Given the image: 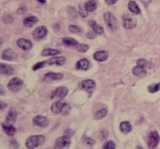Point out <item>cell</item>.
Listing matches in <instances>:
<instances>
[{
    "instance_id": "cell-9",
    "label": "cell",
    "mask_w": 160,
    "mask_h": 149,
    "mask_svg": "<svg viewBox=\"0 0 160 149\" xmlns=\"http://www.w3.org/2000/svg\"><path fill=\"white\" fill-rule=\"evenodd\" d=\"M47 33H48V31H47L46 26H39L33 32V38L36 40H42V38L46 37Z\"/></svg>"
},
{
    "instance_id": "cell-15",
    "label": "cell",
    "mask_w": 160,
    "mask_h": 149,
    "mask_svg": "<svg viewBox=\"0 0 160 149\" xmlns=\"http://www.w3.org/2000/svg\"><path fill=\"white\" fill-rule=\"evenodd\" d=\"M63 77V74L61 73H55V72H49L46 73L44 76V81H58Z\"/></svg>"
},
{
    "instance_id": "cell-13",
    "label": "cell",
    "mask_w": 160,
    "mask_h": 149,
    "mask_svg": "<svg viewBox=\"0 0 160 149\" xmlns=\"http://www.w3.org/2000/svg\"><path fill=\"white\" fill-rule=\"evenodd\" d=\"M1 58L7 61H12L17 58V55H15V52L12 49L8 48V49H6V50H3V52H2V55H1Z\"/></svg>"
},
{
    "instance_id": "cell-28",
    "label": "cell",
    "mask_w": 160,
    "mask_h": 149,
    "mask_svg": "<svg viewBox=\"0 0 160 149\" xmlns=\"http://www.w3.org/2000/svg\"><path fill=\"white\" fill-rule=\"evenodd\" d=\"M15 120H17V111L11 109L9 111L8 116H7V122L8 123H13V122H15Z\"/></svg>"
},
{
    "instance_id": "cell-2",
    "label": "cell",
    "mask_w": 160,
    "mask_h": 149,
    "mask_svg": "<svg viewBox=\"0 0 160 149\" xmlns=\"http://www.w3.org/2000/svg\"><path fill=\"white\" fill-rule=\"evenodd\" d=\"M44 142H45L44 135H33V136H30L26 139L25 146L28 149H34V148H37L42 144H44Z\"/></svg>"
},
{
    "instance_id": "cell-26",
    "label": "cell",
    "mask_w": 160,
    "mask_h": 149,
    "mask_svg": "<svg viewBox=\"0 0 160 149\" xmlns=\"http://www.w3.org/2000/svg\"><path fill=\"white\" fill-rule=\"evenodd\" d=\"M89 26H91L92 28H93V31L95 32L96 34H103V28L101 27L100 25H98V24L96 23L95 21H89Z\"/></svg>"
},
{
    "instance_id": "cell-7",
    "label": "cell",
    "mask_w": 160,
    "mask_h": 149,
    "mask_svg": "<svg viewBox=\"0 0 160 149\" xmlns=\"http://www.w3.org/2000/svg\"><path fill=\"white\" fill-rule=\"evenodd\" d=\"M70 144H71V141H70V137L65 136L63 135L62 137L58 138L56 141V144H55V149H64L67 147H69Z\"/></svg>"
},
{
    "instance_id": "cell-16",
    "label": "cell",
    "mask_w": 160,
    "mask_h": 149,
    "mask_svg": "<svg viewBox=\"0 0 160 149\" xmlns=\"http://www.w3.org/2000/svg\"><path fill=\"white\" fill-rule=\"evenodd\" d=\"M65 58L64 57H53L50 60L47 61V64L49 65H63L65 63Z\"/></svg>"
},
{
    "instance_id": "cell-11",
    "label": "cell",
    "mask_w": 160,
    "mask_h": 149,
    "mask_svg": "<svg viewBox=\"0 0 160 149\" xmlns=\"http://www.w3.org/2000/svg\"><path fill=\"white\" fill-rule=\"evenodd\" d=\"M80 87L86 92H92L96 87V83L93 80H84L80 83Z\"/></svg>"
},
{
    "instance_id": "cell-48",
    "label": "cell",
    "mask_w": 160,
    "mask_h": 149,
    "mask_svg": "<svg viewBox=\"0 0 160 149\" xmlns=\"http://www.w3.org/2000/svg\"><path fill=\"white\" fill-rule=\"evenodd\" d=\"M136 149H144V148H143V147H141V146H137Z\"/></svg>"
},
{
    "instance_id": "cell-25",
    "label": "cell",
    "mask_w": 160,
    "mask_h": 149,
    "mask_svg": "<svg viewBox=\"0 0 160 149\" xmlns=\"http://www.w3.org/2000/svg\"><path fill=\"white\" fill-rule=\"evenodd\" d=\"M85 8L88 12H94L97 8V2L96 0H88V1L85 3Z\"/></svg>"
},
{
    "instance_id": "cell-43",
    "label": "cell",
    "mask_w": 160,
    "mask_h": 149,
    "mask_svg": "<svg viewBox=\"0 0 160 149\" xmlns=\"http://www.w3.org/2000/svg\"><path fill=\"white\" fill-rule=\"evenodd\" d=\"M6 108H7V103L0 100V110H3V109H6Z\"/></svg>"
},
{
    "instance_id": "cell-30",
    "label": "cell",
    "mask_w": 160,
    "mask_h": 149,
    "mask_svg": "<svg viewBox=\"0 0 160 149\" xmlns=\"http://www.w3.org/2000/svg\"><path fill=\"white\" fill-rule=\"evenodd\" d=\"M78 13H80V15L82 17H87V13H88V11L86 10L85 6H82V4H80V6H78Z\"/></svg>"
},
{
    "instance_id": "cell-45",
    "label": "cell",
    "mask_w": 160,
    "mask_h": 149,
    "mask_svg": "<svg viewBox=\"0 0 160 149\" xmlns=\"http://www.w3.org/2000/svg\"><path fill=\"white\" fill-rule=\"evenodd\" d=\"M11 145H12L13 148H18V147H19L18 143H17V142H14V141H11Z\"/></svg>"
},
{
    "instance_id": "cell-20",
    "label": "cell",
    "mask_w": 160,
    "mask_h": 149,
    "mask_svg": "<svg viewBox=\"0 0 160 149\" xmlns=\"http://www.w3.org/2000/svg\"><path fill=\"white\" fill-rule=\"evenodd\" d=\"M128 10L133 13V14H139L141 13V9L137 6V3L135 1H130L128 2Z\"/></svg>"
},
{
    "instance_id": "cell-46",
    "label": "cell",
    "mask_w": 160,
    "mask_h": 149,
    "mask_svg": "<svg viewBox=\"0 0 160 149\" xmlns=\"http://www.w3.org/2000/svg\"><path fill=\"white\" fill-rule=\"evenodd\" d=\"M4 94V90H3V87L0 85V95H3Z\"/></svg>"
},
{
    "instance_id": "cell-22",
    "label": "cell",
    "mask_w": 160,
    "mask_h": 149,
    "mask_svg": "<svg viewBox=\"0 0 160 149\" xmlns=\"http://www.w3.org/2000/svg\"><path fill=\"white\" fill-rule=\"evenodd\" d=\"M120 131L122 133H124V134L130 133L131 131H132V125H131L130 122H128V121L122 122V123L120 124Z\"/></svg>"
},
{
    "instance_id": "cell-24",
    "label": "cell",
    "mask_w": 160,
    "mask_h": 149,
    "mask_svg": "<svg viewBox=\"0 0 160 149\" xmlns=\"http://www.w3.org/2000/svg\"><path fill=\"white\" fill-rule=\"evenodd\" d=\"M2 128H3L4 133H7V135H10V136L14 135L15 132H17V130H15L14 126L9 125V124H2Z\"/></svg>"
},
{
    "instance_id": "cell-34",
    "label": "cell",
    "mask_w": 160,
    "mask_h": 149,
    "mask_svg": "<svg viewBox=\"0 0 160 149\" xmlns=\"http://www.w3.org/2000/svg\"><path fill=\"white\" fill-rule=\"evenodd\" d=\"M102 148L103 149H116V144H114L113 142L109 141V142H107V143H105Z\"/></svg>"
},
{
    "instance_id": "cell-23",
    "label": "cell",
    "mask_w": 160,
    "mask_h": 149,
    "mask_svg": "<svg viewBox=\"0 0 160 149\" xmlns=\"http://www.w3.org/2000/svg\"><path fill=\"white\" fill-rule=\"evenodd\" d=\"M37 21H38L37 17H25V19H24L23 23H24V25H25L26 27H32L34 24L37 23Z\"/></svg>"
},
{
    "instance_id": "cell-33",
    "label": "cell",
    "mask_w": 160,
    "mask_h": 149,
    "mask_svg": "<svg viewBox=\"0 0 160 149\" xmlns=\"http://www.w3.org/2000/svg\"><path fill=\"white\" fill-rule=\"evenodd\" d=\"M69 31L71 32V33H74V34H80L81 32H82V30H81L78 26L76 25H70L69 26Z\"/></svg>"
},
{
    "instance_id": "cell-44",
    "label": "cell",
    "mask_w": 160,
    "mask_h": 149,
    "mask_svg": "<svg viewBox=\"0 0 160 149\" xmlns=\"http://www.w3.org/2000/svg\"><path fill=\"white\" fill-rule=\"evenodd\" d=\"M117 1H118V0H106L107 4H109V6H112V4H114Z\"/></svg>"
},
{
    "instance_id": "cell-8",
    "label": "cell",
    "mask_w": 160,
    "mask_h": 149,
    "mask_svg": "<svg viewBox=\"0 0 160 149\" xmlns=\"http://www.w3.org/2000/svg\"><path fill=\"white\" fill-rule=\"evenodd\" d=\"M68 95V88L67 87H58L52 92L50 95L51 99H62Z\"/></svg>"
},
{
    "instance_id": "cell-39",
    "label": "cell",
    "mask_w": 160,
    "mask_h": 149,
    "mask_svg": "<svg viewBox=\"0 0 160 149\" xmlns=\"http://www.w3.org/2000/svg\"><path fill=\"white\" fill-rule=\"evenodd\" d=\"M99 134H100V138L101 139H106L108 137V132L106 130H101Z\"/></svg>"
},
{
    "instance_id": "cell-37",
    "label": "cell",
    "mask_w": 160,
    "mask_h": 149,
    "mask_svg": "<svg viewBox=\"0 0 160 149\" xmlns=\"http://www.w3.org/2000/svg\"><path fill=\"white\" fill-rule=\"evenodd\" d=\"M2 21H3V23H6V24H11L13 21V19L11 15H4V17H2Z\"/></svg>"
},
{
    "instance_id": "cell-35",
    "label": "cell",
    "mask_w": 160,
    "mask_h": 149,
    "mask_svg": "<svg viewBox=\"0 0 160 149\" xmlns=\"http://www.w3.org/2000/svg\"><path fill=\"white\" fill-rule=\"evenodd\" d=\"M137 65L145 67H150V63H148L145 59H138L137 60Z\"/></svg>"
},
{
    "instance_id": "cell-3",
    "label": "cell",
    "mask_w": 160,
    "mask_h": 149,
    "mask_svg": "<svg viewBox=\"0 0 160 149\" xmlns=\"http://www.w3.org/2000/svg\"><path fill=\"white\" fill-rule=\"evenodd\" d=\"M122 22H123V26L125 28H128V30H133L136 26V20H135V17L128 14V13H124L122 15Z\"/></svg>"
},
{
    "instance_id": "cell-27",
    "label": "cell",
    "mask_w": 160,
    "mask_h": 149,
    "mask_svg": "<svg viewBox=\"0 0 160 149\" xmlns=\"http://www.w3.org/2000/svg\"><path fill=\"white\" fill-rule=\"evenodd\" d=\"M62 42H63V44L68 47H76L78 45V42H76L74 38H71V37H65L63 38Z\"/></svg>"
},
{
    "instance_id": "cell-38",
    "label": "cell",
    "mask_w": 160,
    "mask_h": 149,
    "mask_svg": "<svg viewBox=\"0 0 160 149\" xmlns=\"http://www.w3.org/2000/svg\"><path fill=\"white\" fill-rule=\"evenodd\" d=\"M84 141H85V143H86V145L91 146V147L95 144V141L92 139V138H89V137H84Z\"/></svg>"
},
{
    "instance_id": "cell-32",
    "label": "cell",
    "mask_w": 160,
    "mask_h": 149,
    "mask_svg": "<svg viewBox=\"0 0 160 149\" xmlns=\"http://www.w3.org/2000/svg\"><path fill=\"white\" fill-rule=\"evenodd\" d=\"M160 89V84H152L148 86V92H157Z\"/></svg>"
},
{
    "instance_id": "cell-47",
    "label": "cell",
    "mask_w": 160,
    "mask_h": 149,
    "mask_svg": "<svg viewBox=\"0 0 160 149\" xmlns=\"http://www.w3.org/2000/svg\"><path fill=\"white\" fill-rule=\"evenodd\" d=\"M37 1L42 2V3H45V2H46V0H37Z\"/></svg>"
},
{
    "instance_id": "cell-5",
    "label": "cell",
    "mask_w": 160,
    "mask_h": 149,
    "mask_svg": "<svg viewBox=\"0 0 160 149\" xmlns=\"http://www.w3.org/2000/svg\"><path fill=\"white\" fill-rule=\"evenodd\" d=\"M159 141H160L159 134L156 131H152V132L149 133V136H148V146H149V148L152 149L156 148L157 145L159 144Z\"/></svg>"
},
{
    "instance_id": "cell-29",
    "label": "cell",
    "mask_w": 160,
    "mask_h": 149,
    "mask_svg": "<svg viewBox=\"0 0 160 149\" xmlns=\"http://www.w3.org/2000/svg\"><path fill=\"white\" fill-rule=\"evenodd\" d=\"M107 113H108V110L103 108V109H100L96 112L95 116H94V118H95L96 120H100V119L105 118V117L107 116Z\"/></svg>"
},
{
    "instance_id": "cell-18",
    "label": "cell",
    "mask_w": 160,
    "mask_h": 149,
    "mask_svg": "<svg viewBox=\"0 0 160 149\" xmlns=\"http://www.w3.org/2000/svg\"><path fill=\"white\" fill-rule=\"evenodd\" d=\"M107 58H108V52L105 50H99L94 53V59L99 61V62H102V61L107 60Z\"/></svg>"
},
{
    "instance_id": "cell-17",
    "label": "cell",
    "mask_w": 160,
    "mask_h": 149,
    "mask_svg": "<svg viewBox=\"0 0 160 149\" xmlns=\"http://www.w3.org/2000/svg\"><path fill=\"white\" fill-rule=\"evenodd\" d=\"M75 67L78 70H83V71H86L89 67V61L87 59H81L80 61H78L75 64Z\"/></svg>"
},
{
    "instance_id": "cell-21",
    "label": "cell",
    "mask_w": 160,
    "mask_h": 149,
    "mask_svg": "<svg viewBox=\"0 0 160 149\" xmlns=\"http://www.w3.org/2000/svg\"><path fill=\"white\" fill-rule=\"evenodd\" d=\"M60 53V50H57V49H50L47 48L45 50L42 51V57H50V56H57Z\"/></svg>"
},
{
    "instance_id": "cell-14",
    "label": "cell",
    "mask_w": 160,
    "mask_h": 149,
    "mask_svg": "<svg viewBox=\"0 0 160 149\" xmlns=\"http://www.w3.org/2000/svg\"><path fill=\"white\" fill-rule=\"evenodd\" d=\"M14 73V69L11 65L0 63V74L2 75H12Z\"/></svg>"
},
{
    "instance_id": "cell-12",
    "label": "cell",
    "mask_w": 160,
    "mask_h": 149,
    "mask_svg": "<svg viewBox=\"0 0 160 149\" xmlns=\"http://www.w3.org/2000/svg\"><path fill=\"white\" fill-rule=\"evenodd\" d=\"M18 46L20 47V48L22 49V50H31L33 47V44L31 40L26 39V38H20L19 40H18Z\"/></svg>"
},
{
    "instance_id": "cell-10",
    "label": "cell",
    "mask_w": 160,
    "mask_h": 149,
    "mask_svg": "<svg viewBox=\"0 0 160 149\" xmlns=\"http://www.w3.org/2000/svg\"><path fill=\"white\" fill-rule=\"evenodd\" d=\"M33 124L36 126H39V127H46V126L49 124V121L46 117L37 116L33 119Z\"/></svg>"
},
{
    "instance_id": "cell-41",
    "label": "cell",
    "mask_w": 160,
    "mask_h": 149,
    "mask_svg": "<svg viewBox=\"0 0 160 149\" xmlns=\"http://www.w3.org/2000/svg\"><path fill=\"white\" fill-rule=\"evenodd\" d=\"M73 133H74L73 131H71V130H67V131H65V132H64V135H65V136H68V137H71Z\"/></svg>"
},
{
    "instance_id": "cell-1",
    "label": "cell",
    "mask_w": 160,
    "mask_h": 149,
    "mask_svg": "<svg viewBox=\"0 0 160 149\" xmlns=\"http://www.w3.org/2000/svg\"><path fill=\"white\" fill-rule=\"evenodd\" d=\"M70 110H71V107H70L69 103L63 102V101H60V100L53 102L52 106H51V111L55 114H63V116H67L70 112Z\"/></svg>"
},
{
    "instance_id": "cell-31",
    "label": "cell",
    "mask_w": 160,
    "mask_h": 149,
    "mask_svg": "<svg viewBox=\"0 0 160 149\" xmlns=\"http://www.w3.org/2000/svg\"><path fill=\"white\" fill-rule=\"evenodd\" d=\"M76 49H78L80 52H86L88 50V45H85V44H78L76 46Z\"/></svg>"
},
{
    "instance_id": "cell-36",
    "label": "cell",
    "mask_w": 160,
    "mask_h": 149,
    "mask_svg": "<svg viewBox=\"0 0 160 149\" xmlns=\"http://www.w3.org/2000/svg\"><path fill=\"white\" fill-rule=\"evenodd\" d=\"M45 64H47V61H42V62L36 63V64L33 67V70H34V71H36V70L40 69V67H45Z\"/></svg>"
},
{
    "instance_id": "cell-6",
    "label": "cell",
    "mask_w": 160,
    "mask_h": 149,
    "mask_svg": "<svg viewBox=\"0 0 160 149\" xmlns=\"http://www.w3.org/2000/svg\"><path fill=\"white\" fill-rule=\"evenodd\" d=\"M105 21L111 30H117L118 28V21H117L116 17L112 13L110 12L105 13Z\"/></svg>"
},
{
    "instance_id": "cell-42",
    "label": "cell",
    "mask_w": 160,
    "mask_h": 149,
    "mask_svg": "<svg viewBox=\"0 0 160 149\" xmlns=\"http://www.w3.org/2000/svg\"><path fill=\"white\" fill-rule=\"evenodd\" d=\"M25 11H26V8L22 6V7H20V9L18 10V13H19V14H22V13H24Z\"/></svg>"
},
{
    "instance_id": "cell-40",
    "label": "cell",
    "mask_w": 160,
    "mask_h": 149,
    "mask_svg": "<svg viewBox=\"0 0 160 149\" xmlns=\"http://www.w3.org/2000/svg\"><path fill=\"white\" fill-rule=\"evenodd\" d=\"M87 38H89V39H94V38L96 37V33L95 32H88V33L86 34Z\"/></svg>"
},
{
    "instance_id": "cell-19",
    "label": "cell",
    "mask_w": 160,
    "mask_h": 149,
    "mask_svg": "<svg viewBox=\"0 0 160 149\" xmlns=\"http://www.w3.org/2000/svg\"><path fill=\"white\" fill-rule=\"evenodd\" d=\"M133 74H134L135 76H138V77H144V76L146 75V70H145V67H139V65H137V67H133Z\"/></svg>"
},
{
    "instance_id": "cell-4",
    "label": "cell",
    "mask_w": 160,
    "mask_h": 149,
    "mask_svg": "<svg viewBox=\"0 0 160 149\" xmlns=\"http://www.w3.org/2000/svg\"><path fill=\"white\" fill-rule=\"evenodd\" d=\"M22 86H23V81L18 77H13L12 80L8 83V88L13 92H19V90L22 88Z\"/></svg>"
}]
</instances>
